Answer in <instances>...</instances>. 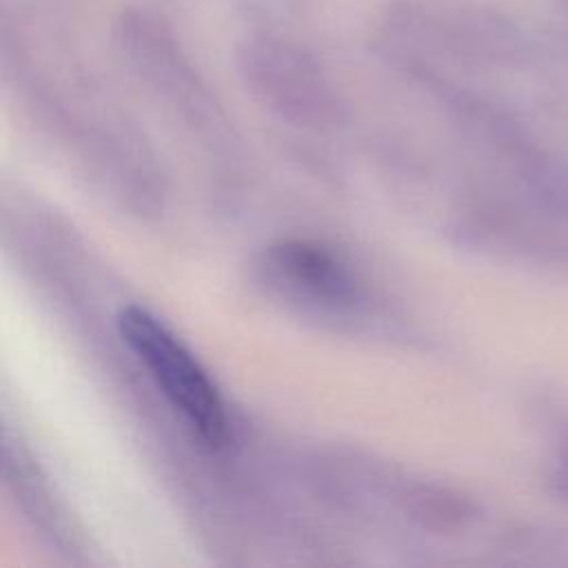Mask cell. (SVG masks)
I'll return each mask as SVG.
<instances>
[{
  "label": "cell",
  "mask_w": 568,
  "mask_h": 568,
  "mask_svg": "<svg viewBox=\"0 0 568 568\" xmlns=\"http://www.w3.org/2000/svg\"><path fill=\"white\" fill-rule=\"evenodd\" d=\"M124 344L144 364L169 404L211 446L226 439L222 395L197 357L146 308L126 306L118 317Z\"/></svg>",
  "instance_id": "6da1fadb"
},
{
  "label": "cell",
  "mask_w": 568,
  "mask_h": 568,
  "mask_svg": "<svg viewBox=\"0 0 568 568\" xmlns=\"http://www.w3.org/2000/svg\"><path fill=\"white\" fill-rule=\"evenodd\" d=\"M275 266L297 286H306L324 300H342L348 295V280L339 264L317 246L302 242L284 244L275 251Z\"/></svg>",
  "instance_id": "7a4b0ae2"
}]
</instances>
